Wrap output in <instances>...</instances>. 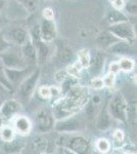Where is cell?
<instances>
[{"label":"cell","mask_w":137,"mask_h":154,"mask_svg":"<svg viewBox=\"0 0 137 154\" xmlns=\"http://www.w3.org/2000/svg\"><path fill=\"white\" fill-rule=\"evenodd\" d=\"M108 51L109 53L117 54H129L134 53V49L131 46V43L125 40H118L115 42L108 48Z\"/></svg>","instance_id":"cell-12"},{"label":"cell","mask_w":137,"mask_h":154,"mask_svg":"<svg viewBox=\"0 0 137 154\" xmlns=\"http://www.w3.org/2000/svg\"><path fill=\"white\" fill-rule=\"evenodd\" d=\"M85 91L82 88H72L69 91V95L64 100L56 107L55 115L59 118H64L78 110L79 107L84 104L85 100Z\"/></svg>","instance_id":"cell-1"},{"label":"cell","mask_w":137,"mask_h":154,"mask_svg":"<svg viewBox=\"0 0 137 154\" xmlns=\"http://www.w3.org/2000/svg\"><path fill=\"white\" fill-rule=\"evenodd\" d=\"M126 120L131 125H136V101L126 105Z\"/></svg>","instance_id":"cell-22"},{"label":"cell","mask_w":137,"mask_h":154,"mask_svg":"<svg viewBox=\"0 0 137 154\" xmlns=\"http://www.w3.org/2000/svg\"><path fill=\"white\" fill-rule=\"evenodd\" d=\"M36 48V51H37V61L40 64L44 63L46 61L47 57L49 54V48L48 46L46 45V43L44 42L42 39H36V40H32Z\"/></svg>","instance_id":"cell-16"},{"label":"cell","mask_w":137,"mask_h":154,"mask_svg":"<svg viewBox=\"0 0 137 154\" xmlns=\"http://www.w3.org/2000/svg\"><path fill=\"white\" fill-rule=\"evenodd\" d=\"M83 68L82 65L80 63H79V66L78 64H75V65H71L68 67V69H67V73L70 74V76H73V77H77L79 75V73H80L81 69Z\"/></svg>","instance_id":"cell-29"},{"label":"cell","mask_w":137,"mask_h":154,"mask_svg":"<svg viewBox=\"0 0 137 154\" xmlns=\"http://www.w3.org/2000/svg\"><path fill=\"white\" fill-rule=\"evenodd\" d=\"M66 77H67V71L61 70L55 74V80L58 81V82H61V81H64L66 79Z\"/></svg>","instance_id":"cell-37"},{"label":"cell","mask_w":137,"mask_h":154,"mask_svg":"<svg viewBox=\"0 0 137 154\" xmlns=\"http://www.w3.org/2000/svg\"><path fill=\"white\" fill-rule=\"evenodd\" d=\"M9 46H10V44H9L5 39L0 36V54L7 51V49L9 48Z\"/></svg>","instance_id":"cell-36"},{"label":"cell","mask_w":137,"mask_h":154,"mask_svg":"<svg viewBox=\"0 0 137 154\" xmlns=\"http://www.w3.org/2000/svg\"><path fill=\"white\" fill-rule=\"evenodd\" d=\"M120 40L119 38H117L114 34H112L109 31H104L103 33H100L98 37L96 38V42L99 46L104 48H109L112 44H114L115 42Z\"/></svg>","instance_id":"cell-17"},{"label":"cell","mask_w":137,"mask_h":154,"mask_svg":"<svg viewBox=\"0 0 137 154\" xmlns=\"http://www.w3.org/2000/svg\"><path fill=\"white\" fill-rule=\"evenodd\" d=\"M106 22L109 25L118 24L121 22H128V18L122 12L120 9H113V11H109L106 17Z\"/></svg>","instance_id":"cell-18"},{"label":"cell","mask_w":137,"mask_h":154,"mask_svg":"<svg viewBox=\"0 0 137 154\" xmlns=\"http://www.w3.org/2000/svg\"><path fill=\"white\" fill-rule=\"evenodd\" d=\"M73 57V51L72 49L68 48L67 45H63L58 51V59L61 60L63 63H67Z\"/></svg>","instance_id":"cell-25"},{"label":"cell","mask_w":137,"mask_h":154,"mask_svg":"<svg viewBox=\"0 0 137 154\" xmlns=\"http://www.w3.org/2000/svg\"><path fill=\"white\" fill-rule=\"evenodd\" d=\"M78 58H79V63L81 64L82 67H88L89 63H90V54H89V51L87 49H83L80 53L78 54Z\"/></svg>","instance_id":"cell-26"},{"label":"cell","mask_w":137,"mask_h":154,"mask_svg":"<svg viewBox=\"0 0 137 154\" xmlns=\"http://www.w3.org/2000/svg\"><path fill=\"white\" fill-rule=\"evenodd\" d=\"M113 138H114V141L116 143H123L125 136H124V133L122 131L117 130V131H115V133L113 135Z\"/></svg>","instance_id":"cell-33"},{"label":"cell","mask_w":137,"mask_h":154,"mask_svg":"<svg viewBox=\"0 0 137 154\" xmlns=\"http://www.w3.org/2000/svg\"><path fill=\"white\" fill-rule=\"evenodd\" d=\"M39 77H40V70H35L33 73L30 74V76H27L21 83L19 93V98L23 101L28 100L32 96L35 88H36V84L39 80Z\"/></svg>","instance_id":"cell-4"},{"label":"cell","mask_w":137,"mask_h":154,"mask_svg":"<svg viewBox=\"0 0 137 154\" xmlns=\"http://www.w3.org/2000/svg\"><path fill=\"white\" fill-rule=\"evenodd\" d=\"M23 148H24V143L22 141L14 140V139H12L11 141H8V142H5V144H4V149L8 153L19 152Z\"/></svg>","instance_id":"cell-23"},{"label":"cell","mask_w":137,"mask_h":154,"mask_svg":"<svg viewBox=\"0 0 137 154\" xmlns=\"http://www.w3.org/2000/svg\"><path fill=\"white\" fill-rule=\"evenodd\" d=\"M112 3H113V5L116 9H122L124 7L125 2H124V0H114Z\"/></svg>","instance_id":"cell-40"},{"label":"cell","mask_w":137,"mask_h":154,"mask_svg":"<svg viewBox=\"0 0 137 154\" xmlns=\"http://www.w3.org/2000/svg\"><path fill=\"white\" fill-rule=\"evenodd\" d=\"M126 11L129 12L131 14H136V9H137V4H136V0H129L126 4H124Z\"/></svg>","instance_id":"cell-30"},{"label":"cell","mask_w":137,"mask_h":154,"mask_svg":"<svg viewBox=\"0 0 137 154\" xmlns=\"http://www.w3.org/2000/svg\"><path fill=\"white\" fill-rule=\"evenodd\" d=\"M126 101L120 93L116 94L109 102V112L112 116L123 122H126Z\"/></svg>","instance_id":"cell-3"},{"label":"cell","mask_w":137,"mask_h":154,"mask_svg":"<svg viewBox=\"0 0 137 154\" xmlns=\"http://www.w3.org/2000/svg\"><path fill=\"white\" fill-rule=\"evenodd\" d=\"M43 18L45 20H52L54 19V11L51 8H44L43 9Z\"/></svg>","instance_id":"cell-35"},{"label":"cell","mask_w":137,"mask_h":154,"mask_svg":"<svg viewBox=\"0 0 137 154\" xmlns=\"http://www.w3.org/2000/svg\"><path fill=\"white\" fill-rule=\"evenodd\" d=\"M2 123H3V120H2V119H1V117H0V126L2 125Z\"/></svg>","instance_id":"cell-42"},{"label":"cell","mask_w":137,"mask_h":154,"mask_svg":"<svg viewBox=\"0 0 137 154\" xmlns=\"http://www.w3.org/2000/svg\"><path fill=\"white\" fill-rule=\"evenodd\" d=\"M6 4V0H0V9H2Z\"/></svg>","instance_id":"cell-41"},{"label":"cell","mask_w":137,"mask_h":154,"mask_svg":"<svg viewBox=\"0 0 137 154\" xmlns=\"http://www.w3.org/2000/svg\"><path fill=\"white\" fill-rule=\"evenodd\" d=\"M36 122L41 131H50L54 125V118L50 110L47 108H41L36 114Z\"/></svg>","instance_id":"cell-8"},{"label":"cell","mask_w":137,"mask_h":154,"mask_svg":"<svg viewBox=\"0 0 137 154\" xmlns=\"http://www.w3.org/2000/svg\"><path fill=\"white\" fill-rule=\"evenodd\" d=\"M31 148L34 152L44 153L47 150V148H48V141H47L46 138H44L42 136L35 137L33 141H32Z\"/></svg>","instance_id":"cell-19"},{"label":"cell","mask_w":137,"mask_h":154,"mask_svg":"<svg viewBox=\"0 0 137 154\" xmlns=\"http://www.w3.org/2000/svg\"><path fill=\"white\" fill-rule=\"evenodd\" d=\"M96 148L99 150V152L106 153V152H109V149H111V144H109V141L106 140V139H99L96 142Z\"/></svg>","instance_id":"cell-28"},{"label":"cell","mask_w":137,"mask_h":154,"mask_svg":"<svg viewBox=\"0 0 137 154\" xmlns=\"http://www.w3.org/2000/svg\"><path fill=\"white\" fill-rule=\"evenodd\" d=\"M22 46H23V48H22V54H23L24 59L31 64H36L37 63V51H36V48H35L33 41L29 38Z\"/></svg>","instance_id":"cell-11"},{"label":"cell","mask_w":137,"mask_h":154,"mask_svg":"<svg viewBox=\"0 0 137 154\" xmlns=\"http://www.w3.org/2000/svg\"><path fill=\"white\" fill-rule=\"evenodd\" d=\"M111 125V115H109L108 108L104 107L101 111L100 115L98 116V121H97V126L100 130H106Z\"/></svg>","instance_id":"cell-21"},{"label":"cell","mask_w":137,"mask_h":154,"mask_svg":"<svg viewBox=\"0 0 137 154\" xmlns=\"http://www.w3.org/2000/svg\"><path fill=\"white\" fill-rule=\"evenodd\" d=\"M109 31L120 40H125L131 43L135 39V32H134L133 26L128 22H121L118 24L109 25Z\"/></svg>","instance_id":"cell-2"},{"label":"cell","mask_w":137,"mask_h":154,"mask_svg":"<svg viewBox=\"0 0 137 154\" xmlns=\"http://www.w3.org/2000/svg\"><path fill=\"white\" fill-rule=\"evenodd\" d=\"M104 64V56L103 53L98 51L95 54V56L92 59H90V63H89V67H90V71L94 76H97L101 73Z\"/></svg>","instance_id":"cell-15"},{"label":"cell","mask_w":137,"mask_h":154,"mask_svg":"<svg viewBox=\"0 0 137 154\" xmlns=\"http://www.w3.org/2000/svg\"><path fill=\"white\" fill-rule=\"evenodd\" d=\"M23 2L25 5L28 7L29 9H31V11H33L37 4V0H23Z\"/></svg>","instance_id":"cell-38"},{"label":"cell","mask_w":137,"mask_h":154,"mask_svg":"<svg viewBox=\"0 0 137 154\" xmlns=\"http://www.w3.org/2000/svg\"><path fill=\"white\" fill-rule=\"evenodd\" d=\"M14 128L19 135L26 136L31 131L32 125L29 118H27L26 116H17L14 119Z\"/></svg>","instance_id":"cell-13"},{"label":"cell","mask_w":137,"mask_h":154,"mask_svg":"<svg viewBox=\"0 0 137 154\" xmlns=\"http://www.w3.org/2000/svg\"><path fill=\"white\" fill-rule=\"evenodd\" d=\"M0 138L3 142L11 141L12 139H14V130L8 125L0 126Z\"/></svg>","instance_id":"cell-24"},{"label":"cell","mask_w":137,"mask_h":154,"mask_svg":"<svg viewBox=\"0 0 137 154\" xmlns=\"http://www.w3.org/2000/svg\"><path fill=\"white\" fill-rule=\"evenodd\" d=\"M11 38L13 39L14 42H16L19 45H23V44L30 38L28 35V32L26 29L22 28V27H17L14 28L11 31Z\"/></svg>","instance_id":"cell-20"},{"label":"cell","mask_w":137,"mask_h":154,"mask_svg":"<svg viewBox=\"0 0 137 154\" xmlns=\"http://www.w3.org/2000/svg\"><path fill=\"white\" fill-rule=\"evenodd\" d=\"M1 62L4 67L6 68H16L23 69L26 67V60L24 59L23 54L19 56V54L14 51H3L1 53Z\"/></svg>","instance_id":"cell-7"},{"label":"cell","mask_w":137,"mask_h":154,"mask_svg":"<svg viewBox=\"0 0 137 154\" xmlns=\"http://www.w3.org/2000/svg\"><path fill=\"white\" fill-rule=\"evenodd\" d=\"M120 66H119V63H112L111 66H109V72L114 74H117L119 71H120Z\"/></svg>","instance_id":"cell-39"},{"label":"cell","mask_w":137,"mask_h":154,"mask_svg":"<svg viewBox=\"0 0 137 154\" xmlns=\"http://www.w3.org/2000/svg\"><path fill=\"white\" fill-rule=\"evenodd\" d=\"M39 95L43 99H49L51 97L50 88H47V86H42V88H39Z\"/></svg>","instance_id":"cell-34"},{"label":"cell","mask_w":137,"mask_h":154,"mask_svg":"<svg viewBox=\"0 0 137 154\" xmlns=\"http://www.w3.org/2000/svg\"><path fill=\"white\" fill-rule=\"evenodd\" d=\"M40 37L44 42H50L56 37V27L52 20L42 21L40 26Z\"/></svg>","instance_id":"cell-9"},{"label":"cell","mask_w":137,"mask_h":154,"mask_svg":"<svg viewBox=\"0 0 137 154\" xmlns=\"http://www.w3.org/2000/svg\"><path fill=\"white\" fill-rule=\"evenodd\" d=\"M109 1H111V2H113V1H114V0H109Z\"/></svg>","instance_id":"cell-44"},{"label":"cell","mask_w":137,"mask_h":154,"mask_svg":"<svg viewBox=\"0 0 137 154\" xmlns=\"http://www.w3.org/2000/svg\"><path fill=\"white\" fill-rule=\"evenodd\" d=\"M4 74L9 83H17L24 76H26V69H16V68H4Z\"/></svg>","instance_id":"cell-14"},{"label":"cell","mask_w":137,"mask_h":154,"mask_svg":"<svg viewBox=\"0 0 137 154\" xmlns=\"http://www.w3.org/2000/svg\"><path fill=\"white\" fill-rule=\"evenodd\" d=\"M119 66H120V69H122L123 71L130 72L131 70H133V68H134V62L130 59L124 58L120 61Z\"/></svg>","instance_id":"cell-27"},{"label":"cell","mask_w":137,"mask_h":154,"mask_svg":"<svg viewBox=\"0 0 137 154\" xmlns=\"http://www.w3.org/2000/svg\"><path fill=\"white\" fill-rule=\"evenodd\" d=\"M91 86L94 89H101L104 86L103 84V80L100 78V77H97L95 76L91 81Z\"/></svg>","instance_id":"cell-32"},{"label":"cell","mask_w":137,"mask_h":154,"mask_svg":"<svg viewBox=\"0 0 137 154\" xmlns=\"http://www.w3.org/2000/svg\"><path fill=\"white\" fill-rule=\"evenodd\" d=\"M53 126L59 133H75V131H82L84 128L80 118L69 117V116L57 121Z\"/></svg>","instance_id":"cell-6"},{"label":"cell","mask_w":137,"mask_h":154,"mask_svg":"<svg viewBox=\"0 0 137 154\" xmlns=\"http://www.w3.org/2000/svg\"><path fill=\"white\" fill-rule=\"evenodd\" d=\"M61 145L66 146L71 152L76 154H85L89 150V142L82 136L70 137Z\"/></svg>","instance_id":"cell-5"},{"label":"cell","mask_w":137,"mask_h":154,"mask_svg":"<svg viewBox=\"0 0 137 154\" xmlns=\"http://www.w3.org/2000/svg\"><path fill=\"white\" fill-rule=\"evenodd\" d=\"M115 75L116 74H114V73H112V72H109V74H108L103 79V84L104 85H106L108 88H112V86L114 85V83H115Z\"/></svg>","instance_id":"cell-31"},{"label":"cell","mask_w":137,"mask_h":154,"mask_svg":"<svg viewBox=\"0 0 137 154\" xmlns=\"http://www.w3.org/2000/svg\"><path fill=\"white\" fill-rule=\"evenodd\" d=\"M19 109V104L16 100H7L0 106V117L2 120H9Z\"/></svg>","instance_id":"cell-10"},{"label":"cell","mask_w":137,"mask_h":154,"mask_svg":"<svg viewBox=\"0 0 137 154\" xmlns=\"http://www.w3.org/2000/svg\"><path fill=\"white\" fill-rule=\"evenodd\" d=\"M1 21H2V19H1V17H0V23H1Z\"/></svg>","instance_id":"cell-43"}]
</instances>
